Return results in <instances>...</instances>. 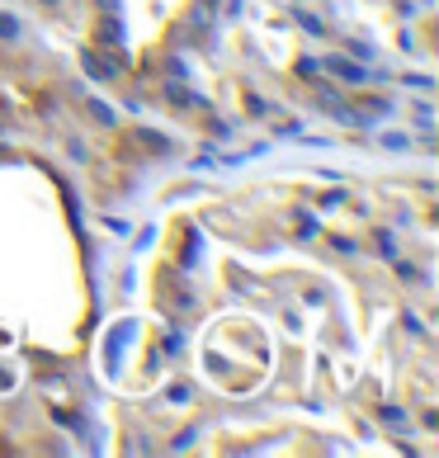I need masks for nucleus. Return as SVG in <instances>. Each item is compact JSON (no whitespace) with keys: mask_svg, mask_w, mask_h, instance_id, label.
Segmentation results:
<instances>
[{"mask_svg":"<svg viewBox=\"0 0 439 458\" xmlns=\"http://www.w3.org/2000/svg\"><path fill=\"white\" fill-rule=\"evenodd\" d=\"M0 33H5V38H15V24H10L5 15H0Z\"/></svg>","mask_w":439,"mask_h":458,"instance_id":"1","label":"nucleus"}]
</instances>
